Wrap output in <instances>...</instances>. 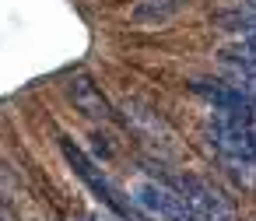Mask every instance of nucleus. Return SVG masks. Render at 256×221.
Returning a JSON list of instances; mask_svg holds the SVG:
<instances>
[{
  "instance_id": "f257e3e1",
  "label": "nucleus",
  "mask_w": 256,
  "mask_h": 221,
  "mask_svg": "<svg viewBox=\"0 0 256 221\" xmlns=\"http://www.w3.org/2000/svg\"><path fill=\"white\" fill-rule=\"evenodd\" d=\"M210 144L232 162V165H256V120L252 116H228V112H214L207 123Z\"/></svg>"
},
{
  "instance_id": "f03ea898",
  "label": "nucleus",
  "mask_w": 256,
  "mask_h": 221,
  "mask_svg": "<svg viewBox=\"0 0 256 221\" xmlns=\"http://www.w3.org/2000/svg\"><path fill=\"white\" fill-rule=\"evenodd\" d=\"M60 151H64L67 165L74 168V176H81V179H84V186H88V190H92V193H95V196H98L112 214L126 218V204L120 200V193L112 190V182L102 176V168H98V165H95V162H92V158H88V154H84L70 137H60Z\"/></svg>"
},
{
  "instance_id": "7ed1b4c3",
  "label": "nucleus",
  "mask_w": 256,
  "mask_h": 221,
  "mask_svg": "<svg viewBox=\"0 0 256 221\" xmlns=\"http://www.w3.org/2000/svg\"><path fill=\"white\" fill-rule=\"evenodd\" d=\"M134 204H137L144 214L158 218V221H200V218L182 204V196H179L176 190H168V186H162V182H151V179H144V182L134 186Z\"/></svg>"
},
{
  "instance_id": "20e7f679",
  "label": "nucleus",
  "mask_w": 256,
  "mask_h": 221,
  "mask_svg": "<svg viewBox=\"0 0 256 221\" xmlns=\"http://www.w3.org/2000/svg\"><path fill=\"white\" fill-rule=\"evenodd\" d=\"M176 193L182 196V204H186L200 221H235V210L228 207V200H224L210 182H204V179H196V176H182Z\"/></svg>"
},
{
  "instance_id": "39448f33",
  "label": "nucleus",
  "mask_w": 256,
  "mask_h": 221,
  "mask_svg": "<svg viewBox=\"0 0 256 221\" xmlns=\"http://www.w3.org/2000/svg\"><path fill=\"white\" fill-rule=\"evenodd\" d=\"M196 95H204L214 112H228V116H252V106L249 98L238 92V88H228V84H218V81H196L193 84Z\"/></svg>"
},
{
  "instance_id": "423d86ee",
  "label": "nucleus",
  "mask_w": 256,
  "mask_h": 221,
  "mask_svg": "<svg viewBox=\"0 0 256 221\" xmlns=\"http://www.w3.org/2000/svg\"><path fill=\"white\" fill-rule=\"evenodd\" d=\"M70 98H74V106L84 116H92V120H112V106L106 102V95L88 78H74L70 81Z\"/></svg>"
},
{
  "instance_id": "0eeeda50",
  "label": "nucleus",
  "mask_w": 256,
  "mask_h": 221,
  "mask_svg": "<svg viewBox=\"0 0 256 221\" xmlns=\"http://www.w3.org/2000/svg\"><path fill=\"white\" fill-rule=\"evenodd\" d=\"M182 8H186V0H137L130 11V22L134 25H165Z\"/></svg>"
},
{
  "instance_id": "6e6552de",
  "label": "nucleus",
  "mask_w": 256,
  "mask_h": 221,
  "mask_svg": "<svg viewBox=\"0 0 256 221\" xmlns=\"http://www.w3.org/2000/svg\"><path fill=\"white\" fill-rule=\"evenodd\" d=\"M242 84H246V92L256 98V70H246V78H242Z\"/></svg>"
},
{
  "instance_id": "1a4fd4ad",
  "label": "nucleus",
  "mask_w": 256,
  "mask_h": 221,
  "mask_svg": "<svg viewBox=\"0 0 256 221\" xmlns=\"http://www.w3.org/2000/svg\"><path fill=\"white\" fill-rule=\"evenodd\" d=\"M95 221H123V218H120V214H112V218H109V214H95Z\"/></svg>"
},
{
  "instance_id": "9d476101",
  "label": "nucleus",
  "mask_w": 256,
  "mask_h": 221,
  "mask_svg": "<svg viewBox=\"0 0 256 221\" xmlns=\"http://www.w3.org/2000/svg\"><path fill=\"white\" fill-rule=\"evenodd\" d=\"M249 8H252V11H256V0H249Z\"/></svg>"
},
{
  "instance_id": "9b49d317",
  "label": "nucleus",
  "mask_w": 256,
  "mask_h": 221,
  "mask_svg": "<svg viewBox=\"0 0 256 221\" xmlns=\"http://www.w3.org/2000/svg\"><path fill=\"white\" fill-rule=\"evenodd\" d=\"M84 221H95V218H84Z\"/></svg>"
}]
</instances>
